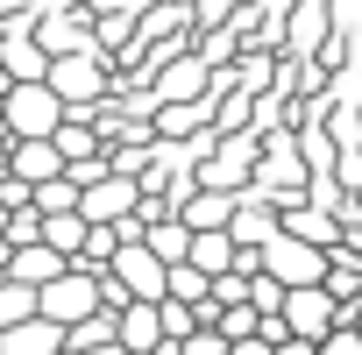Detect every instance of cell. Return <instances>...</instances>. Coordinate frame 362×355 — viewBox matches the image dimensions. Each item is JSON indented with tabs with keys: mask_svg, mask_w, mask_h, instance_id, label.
Returning <instances> with one entry per match:
<instances>
[{
	"mask_svg": "<svg viewBox=\"0 0 362 355\" xmlns=\"http://www.w3.org/2000/svg\"><path fill=\"white\" fill-rule=\"evenodd\" d=\"M206 291H214V277H206L192 256H185V263H170V298H192V305H199Z\"/></svg>",
	"mask_w": 362,
	"mask_h": 355,
	"instance_id": "e0dca14e",
	"label": "cell"
},
{
	"mask_svg": "<svg viewBox=\"0 0 362 355\" xmlns=\"http://www.w3.org/2000/svg\"><path fill=\"white\" fill-rule=\"evenodd\" d=\"M177 214H185L192 228H235L242 192H228V185H199V192H185V199H177Z\"/></svg>",
	"mask_w": 362,
	"mask_h": 355,
	"instance_id": "9c48e42d",
	"label": "cell"
},
{
	"mask_svg": "<svg viewBox=\"0 0 362 355\" xmlns=\"http://www.w3.org/2000/svg\"><path fill=\"white\" fill-rule=\"evenodd\" d=\"M156 355H185V341H163V348H156Z\"/></svg>",
	"mask_w": 362,
	"mask_h": 355,
	"instance_id": "cb8c5ba5",
	"label": "cell"
},
{
	"mask_svg": "<svg viewBox=\"0 0 362 355\" xmlns=\"http://www.w3.org/2000/svg\"><path fill=\"white\" fill-rule=\"evenodd\" d=\"M36 313H43V291H36V284L0 277V334H8V327H22V320H36Z\"/></svg>",
	"mask_w": 362,
	"mask_h": 355,
	"instance_id": "9a60e30c",
	"label": "cell"
},
{
	"mask_svg": "<svg viewBox=\"0 0 362 355\" xmlns=\"http://www.w3.org/2000/svg\"><path fill=\"white\" fill-rule=\"evenodd\" d=\"M8 214H15V206H8V199H0V235H8Z\"/></svg>",
	"mask_w": 362,
	"mask_h": 355,
	"instance_id": "d4e9b609",
	"label": "cell"
},
{
	"mask_svg": "<svg viewBox=\"0 0 362 355\" xmlns=\"http://www.w3.org/2000/svg\"><path fill=\"white\" fill-rule=\"evenodd\" d=\"M228 355H277V341H270V334H249V341H235Z\"/></svg>",
	"mask_w": 362,
	"mask_h": 355,
	"instance_id": "7402d4cb",
	"label": "cell"
},
{
	"mask_svg": "<svg viewBox=\"0 0 362 355\" xmlns=\"http://www.w3.org/2000/svg\"><path fill=\"white\" fill-rule=\"evenodd\" d=\"M107 270H114V277H121V284H128L135 298H163V291H170V263H163V256H156L149 242H121Z\"/></svg>",
	"mask_w": 362,
	"mask_h": 355,
	"instance_id": "5b68a950",
	"label": "cell"
},
{
	"mask_svg": "<svg viewBox=\"0 0 362 355\" xmlns=\"http://www.w3.org/2000/svg\"><path fill=\"white\" fill-rule=\"evenodd\" d=\"M277 355H320V341H305V334H284V341H277Z\"/></svg>",
	"mask_w": 362,
	"mask_h": 355,
	"instance_id": "603a6c76",
	"label": "cell"
},
{
	"mask_svg": "<svg viewBox=\"0 0 362 355\" xmlns=\"http://www.w3.org/2000/svg\"><path fill=\"white\" fill-rule=\"evenodd\" d=\"M50 86L64 93V107H86V100L100 93V64H93L86 50H64V57H50Z\"/></svg>",
	"mask_w": 362,
	"mask_h": 355,
	"instance_id": "30bf717a",
	"label": "cell"
},
{
	"mask_svg": "<svg viewBox=\"0 0 362 355\" xmlns=\"http://www.w3.org/2000/svg\"><path fill=\"white\" fill-rule=\"evenodd\" d=\"M284 228H291V235H305V242H320V249H334V242H341V228H334L327 214H305L298 199L284 206Z\"/></svg>",
	"mask_w": 362,
	"mask_h": 355,
	"instance_id": "2e32d148",
	"label": "cell"
},
{
	"mask_svg": "<svg viewBox=\"0 0 362 355\" xmlns=\"http://www.w3.org/2000/svg\"><path fill=\"white\" fill-rule=\"evenodd\" d=\"M71 270V256L64 249H50V242H15V263H8V277H22V284H50V277H64Z\"/></svg>",
	"mask_w": 362,
	"mask_h": 355,
	"instance_id": "8fae6325",
	"label": "cell"
},
{
	"mask_svg": "<svg viewBox=\"0 0 362 355\" xmlns=\"http://www.w3.org/2000/svg\"><path fill=\"white\" fill-rule=\"evenodd\" d=\"M263 270H270L277 284H327V249L305 242V235H291V228L277 221V235L263 242Z\"/></svg>",
	"mask_w": 362,
	"mask_h": 355,
	"instance_id": "7a4b0ae2",
	"label": "cell"
},
{
	"mask_svg": "<svg viewBox=\"0 0 362 355\" xmlns=\"http://www.w3.org/2000/svg\"><path fill=\"white\" fill-rule=\"evenodd\" d=\"M71 341H64V327L50 320V313H36V320H22V327H8L0 334V355H64Z\"/></svg>",
	"mask_w": 362,
	"mask_h": 355,
	"instance_id": "ba28073f",
	"label": "cell"
},
{
	"mask_svg": "<svg viewBox=\"0 0 362 355\" xmlns=\"http://www.w3.org/2000/svg\"><path fill=\"white\" fill-rule=\"evenodd\" d=\"M355 327H362V313H355Z\"/></svg>",
	"mask_w": 362,
	"mask_h": 355,
	"instance_id": "484cf974",
	"label": "cell"
},
{
	"mask_svg": "<svg viewBox=\"0 0 362 355\" xmlns=\"http://www.w3.org/2000/svg\"><path fill=\"white\" fill-rule=\"evenodd\" d=\"M8 128L15 135H57L64 128V93L50 78H15L8 86Z\"/></svg>",
	"mask_w": 362,
	"mask_h": 355,
	"instance_id": "6da1fadb",
	"label": "cell"
},
{
	"mask_svg": "<svg viewBox=\"0 0 362 355\" xmlns=\"http://www.w3.org/2000/svg\"><path fill=\"white\" fill-rule=\"evenodd\" d=\"M320 355H362V327H334L320 341Z\"/></svg>",
	"mask_w": 362,
	"mask_h": 355,
	"instance_id": "44dd1931",
	"label": "cell"
},
{
	"mask_svg": "<svg viewBox=\"0 0 362 355\" xmlns=\"http://www.w3.org/2000/svg\"><path fill=\"white\" fill-rule=\"evenodd\" d=\"M8 170L22 178V185H43V178H64V170H71V156L57 149V135H15Z\"/></svg>",
	"mask_w": 362,
	"mask_h": 355,
	"instance_id": "52a82bcc",
	"label": "cell"
},
{
	"mask_svg": "<svg viewBox=\"0 0 362 355\" xmlns=\"http://www.w3.org/2000/svg\"><path fill=\"white\" fill-rule=\"evenodd\" d=\"M228 348H235V341H228L221 327H192V334H185V355H228Z\"/></svg>",
	"mask_w": 362,
	"mask_h": 355,
	"instance_id": "d6986e66",
	"label": "cell"
},
{
	"mask_svg": "<svg viewBox=\"0 0 362 355\" xmlns=\"http://www.w3.org/2000/svg\"><path fill=\"white\" fill-rule=\"evenodd\" d=\"M249 163H256V135H242V142H228V149H221V156H214V163L199 170V185H228V192H235L242 178H249Z\"/></svg>",
	"mask_w": 362,
	"mask_h": 355,
	"instance_id": "4fadbf2b",
	"label": "cell"
},
{
	"mask_svg": "<svg viewBox=\"0 0 362 355\" xmlns=\"http://www.w3.org/2000/svg\"><path fill=\"white\" fill-rule=\"evenodd\" d=\"M43 313H50L57 327H78L86 313H100V270L71 263L64 277H50V284H43Z\"/></svg>",
	"mask_w": 362,
	"mask_h": 355,
	"instance_id": "3957f363",
	"label": "cell"
},
{
	"mask_svg": "<svg viewBox=\"0 0 362 355\" xmlns=\"http://www.w3.org/2000/svg\"><path fill=\"white\" fill-rule=\"evenodd\" d=\"M284 327L305 334V341H327V334L341 327V298H334L327 284H291V291H284Z\"/></svg>",
	"mask_w": 362,
	"mask_h": 355,
	"instance_id": "277c9868",
	"label": "cell"
},
{
	"mask_svg": "<svg viewBox=\"0 0 362 355\" xmlns=\"http://www.w3.org/2000/svg\"><path fill=\"white\" fill-rule=\"evenodd\" d=\"M235 256H242V242H235V228H192V263H199L206 277H221V270H235Z\"/></svg>",
	"mask_w": 362,
	"mask_h": 355,
	"instance_id": "7c38bea8",
	"label": "cell"
},
{
	"mask_svg": "<svg viewBox=\"0 0 362 355\" xmlns=\"http://www.w3.org/2000/svg\"><path fill=\"white\" fill-rule=\"evenodd\" d=\"M135 206H142L135 170H107L100 185H86V199H78V214H86V221H128Z\"/></svg>",
	"mask_w": 362,
	"mask_h": 355,
	"instance_id": "8992f818",
	"label": "cell"
},
{
	"mask_svg": "<svg viewBox=\"0 0 362 355\" xmlns=\"http://www.w3.org/2000/svg\"><path fill=\"white\" fill-rule=\"evenodd\" d=\"M199 78H206L199 64H177V71H170V78H163L156 93H163V100H185V93H199Z\"/></svg>",
	"mask_w": 362,
	"mask_h": 355,
	"instance_id": "ffe728a7",
	"label": "cell"
},
{
	"mask_svg": "<svg viewBox=\"0 0 362 355\" xmlns=\"http://www.w3.org/2000/svg\"><path fill=\"white\" fill-rule=\"evenodd\" d=\"M86 235H93V221H86L78 206H71V214H43V242H50V249H64L71 263L86 256Z\"/></svg>",
	"mask_w": 362,
	"mask_h": 355,
	"instance_id": "5bb4252c",
	"label": "cell"
},
{
	"mask_svg": "<svg viewBox=\"0 0 362 355\" xmlns=\"http://www.w3.org/2000/svg\"><path fill=\"white\" fill-rule=\"evenodd\" d=\"M93 142H100V135H93L86 121H64V128H57V149H64L71 163H78V156H93Z\"/></svg>",
	"mask_w": 362,
	"mask_h": 355,
	"instance_id": "ac0fdd59",
	"label": "cell"
}]
</instances>
